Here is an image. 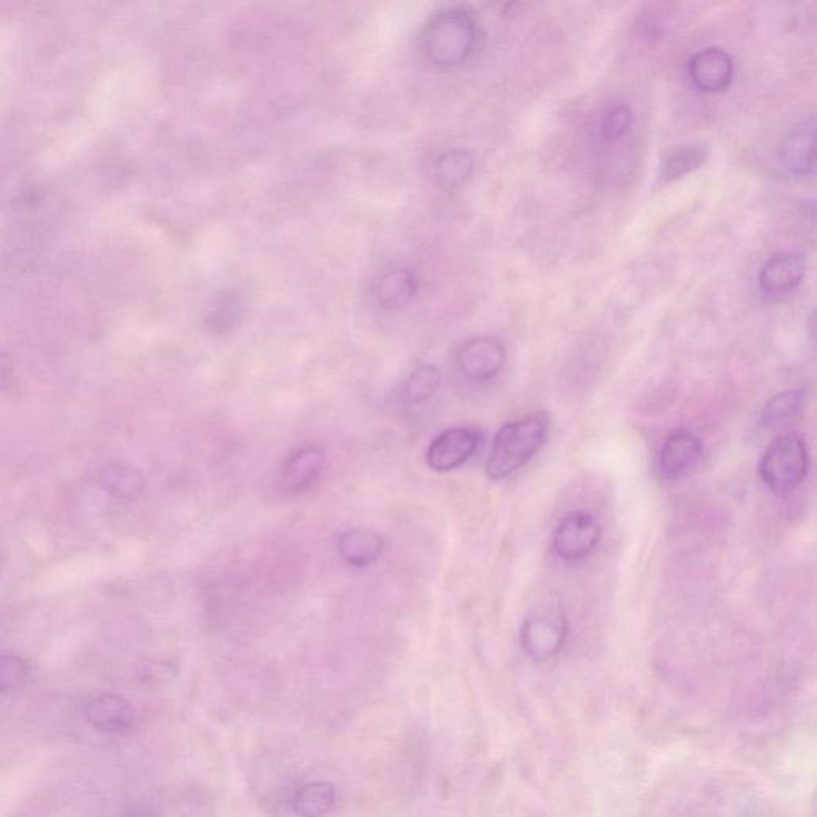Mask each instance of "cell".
<instances>
[{
    "instance_id": "1",
    "label": "cell",
    "mask_w": 817,
    "mask_h": 817,
    "mask_svg": "<svg viewBox=\"0 0 817 817\" xmlns=\"http://www.w3.org/2000/svg\"><path fill=\"white\" fill-rule=\"evenodd\" d=\"M478 24L470 10L450 7L435 14L421 34V50L439 68L464 64L475 49Z\"/></svg>"
},
{
    "instance_id": "2",
    "label": "cell",
    "mask_w": 817,
    "mask_h": 817,
    "mask_svg": "<svg viewBox=\"0 0 817 817\" xmlns=\"http://www.w3.org/2000/svg\"><path fill=\"white\" fill-rule=\"evenodd\" d=\"M546 436L548 419L540 414L504 425L490 447L487 476L498 481L520 470L545 445Z\"/></svg>"
},
{
    "instance_id": "3",
    "label": "cell",
    "mask_w": 817,
    "mask_h": 817,
    "mask_svg": "<svg viewBox=\"0 0 817 817\" xmlns=\"http://www.w3.org/2000/svg\"><path fill=\"white\" fill-rule=\"evenodd\" d=\"M809 468V454L801 436H779L761 456L758 472L775 496L793 494L804 484Z\"/></svg>"
},
{
    "instance_id": "4",
    "label": "cell",
    "mask_w": 817,
    "mask_h": 817,
    "mask_svg": "<svg viewBox=\"0 0 817 817\" xmlns=\"http://www.w3.org/2000/svg\"><path fill=\"white\" fill-rule=\"evenodd\" d=\"M567 637V622L562 611L538 614L524 621L520 642L526 654L535 661H546L556 657Z\"/></svg>"
},
{
    "instance_id": "5",
    "label": "cell",
    "mask_w": 817,
    "mask_h": 817,
    "mask_svg": "<svg viewBox=\"0 0 817 817\" xmlns=\"http://www.w3.org/2000/svg\"><path fill=\"white\" fill-rule=\"evenodd\" d=\"M600 540V524L595 516L585 511H575L560 520L552 548L560 559L575 562L591 555Z\"/></svg>"
},
{
    "instance_id": "6",
    "label": "cell",
    "mask_w": 817,
    "mask_h": 817,
    "mask_svg": "<svg viewBox=\"0 0 817 817\" xmlns=\"http://www.w3.org/2000/svg\"><path fill=\"white\" fill-rule=\"evenodd\" d=\"M457 368L471 382H487L504 369L507 350L496 337H476L457 351Z\"/></svg>"
},
{
    "instance_id": "7",
    "label": "cell",
    "mask_w": 817,
    "mask_h": 817,
    "mask_svg": "<svg viewBox=\"0 0 817 817\" xmlns=\"http://www.w3.org/2000/svg\"><path fill=\"white\" fill-rule=\"evenodd\" d=\"M705 447L701 439L691 431L679 430L670 434L659 447L657 472L662 481H677L687 475L701 460Z\"/></svg>"
},
{
    "instance_id": "8",
    "label": "cell",
    "mask_w": 817,
    "mask_h": 817,
    "mask_svg": "<svg viewBox=\"0 0 817 817\" xmlns=\"http://www.w3.org/2000/svg\"><path fill=\"white\" fill-rule=\"evenodd\" d=\"M479 435L470 428H449L436 436L427 450V464L431 470L447 472L457 470L475 456Z\"/></svg>"
},
{
    "instance_id": "9",
    "label": "cell",
    "mask_w": 817,
    "mask_h": 817,
    "mask_svg": "<svg viewBox=\"0 0 817 817\" xmlns=\"http://www.w3.org/2000/svg\"><path fill=\"white\" fill-rule=\"evenodd\" d=\"M735 62L728 51L710 47L695 53L688 62V76L699 91L724 93L731 86Z\"/></svg>"
},
{
    "instance_id": "10",
    "label": "cell",
    "mask_w": 817,
    "mask_h": 817,
    "mask_svg": "<svg viewBox=\"0 0 817 817\" xmlns=\"http://www.w3.org/2000/svg\"><path fill=\"white\" fill-rule=\"evenodd\" d=\"M815 138L816 120L815 117H809L808 120L793 128L780 141L779 160L790 175L798 176V178L815 175Z\"/></svg>"
},
{
    "instance_id": "11",
    "label": "cell",
    "mask_w": 817,
    "mask_h": 817,
    "mask_svg": "<svg viewBox=\"0 0 817 817\" xmlns=\"http://www.w3.org/2000/svg\"><path fill=\"white\" fill-rule=\"evenodd\" d=\"M86 716L91 727L106 735L127 733L137 718L130 701L113 694H102L91 699L86 707Z\"/></svg>"
},
{
    "instance_id": "12",
    "label": "cell",
    "mask_w": 817,
    "mask_h": 817,
    "mask_svg": "<svg viewBox=\"0 0 817 817\" xmlns=\"http://www.w3.org/2000/svg\"><path fill=\"white\" fill-rule=\"evenodd\" d=\"M805 277L804 260L795 255L771 256L758 272V286L767 295H787L801 283Z\"/></svg>"
},
{
    "instance_id": "13",
    "label": "cell",
    "mask_w": 817,
    "mask_h": 817,
    "mask_svg": "<svg viewBox=\"0 0 817 817\" xmlns=\"http://www.w3.org/2000/svg\"><path fill=\"white\" fill-rule=\"evenodd\" d=\"M326 465V454L320 447H306L292 454L281 470V484L288 492H302L317 481Z\"/></svg>"
},
{
    "instance_id": "14",
    "label": "cell",
    "mask_w": 817,
    "mask_h": 817,
    "mask_svg": "<svg viewBox=\"0 0 817 817\" xmlns=\"http://www.w3.org/2000/svg\"><path fill=\"white\" fill-rule=\"evenodd\" d=\"M382 535L371 529H351L339 537V552L348 566L366 569L382 556Z\"/></svg>"
},
{
    "instance_id": "15",
    "label": "cell",
    "mask_w": 817,
    "mask_h": 817,
    "mask_svg": "<svg viewBox=\"0 0 817 817\" xmlns=\"http://www.w3.org/2000/svg\"><path fill=\"white\" fill-rule=\"evenodd\" d=\"M100 486L108 496L117 500L134 501L145 494L146 478L133 465L117 461L102 468Z\"/></svg>"
},
{
    "instance_id": "16",
    "label": "cell",
    "mask_w": 817,
    "mask_h": 817,
    "mask_svg": "<svg viewBox=\"0 0 817 817\" xmlns=\"http://www.w3.org/2000/svg\"><path fill=\"white\" fill-rule=\"evenodd\" d=\"M247 313V300L241 298L237 291H223L212 299L205 318L211 331L227 335L245 321Z\"/></svg>"
},
{
    "instance_id": "17",
    "label": "cell",
    "mask_w": 817,
    "mask_h": 817,
    "mask_svg": "<svg viewBox=\"0 0 817 817\" xmlns=\"http://www.w3.org/2000/svg\"><path fill=\"white\" fill-rule=\"evenodd\" d=\"M416 277L409 270H393L377 286V302L385 310H399L416 298Z\"/></svg>"
},
{
    "instance_id": "18",
    "label": "cell",
    "mask_w": 817,
    "mask_h": 817,
    "mask_svg": "<svg viewBox=\"0 0 817 817\" xmlns=\"http://www.w3.org/2000/svg\"><path fill=\"white\" fill-rule=\"evenodd\" d=\"M336 801V787L326 780H315L300 787L292 798V811L299 817L328 815Z\"/></svg>"
},
{
    "instance_id": "19",
    "label": "cell",
    "mask_w": 817,
    "mask_h": 817,
    "mask_svg": "<svg viewBox=\"0 0 817 817\" xmlns=\"http://www.w3.org/2000/svg\"><path fill=\"white\" fill-rule=\"evenodd\" d=\"M707 157H709V149L705 145H688L672 149L661 161V170H659L661 178L665 181H677L701 168Z\"/></svg>"
},
{
    "instance_id": "20",
    "label": "cell",
    "mask_w": 817,
    "mask_h": 817,
    "mask_svg": "<svg viewBox=\"0 0 817 817\" xmlns=\"http://www.w3.org/2000/svg\"><path fill=\"white\" fill-rule=\"evenodd\" d=\"M472 157L465 150L447 152L436 163V179L446 190H457L470 181L472 175Z\"/></svg>"
},
{
    "instance_id": "21",
    "label": "cell",
    "mask_w": 817,
    "mask_h": 817,
    "mask_svg": "<svg viewBox=\"0 0 817 817\" xmlns=\"http://www.w3.org/2000/svg\"><path fill=\"white\" fill-rule=\"evenodd\" d=\"M441 382V371L436 366H421L410 373L409 379L402 385V401L409 406L421 405L434 397Z\"/></svg>"
},
{
    "instance_id": "22",
    "label": "cell",
    "mask_w": 817,
    "mask_h": 817,
    "mask_svg": "<svg viewBox=\"0 0 817 817\" xmlns=\"http://www.w3.org/2000/svg\"><path fill=\"white\" fill-rule=\"evenodd\" d=\"M806 393L804 390H787L769 399L761 410L760 425L764 428H773L776 425L793 419L804 409Z\"/></svg>"
},
{
    "instance_id": "23",
    "label": "cell",
    "mask_w": 817,
    "mask_h": 817,
    "mask_svg": "<svg viewBox=\"0 0 817 817\" xmlns=\"http://www.w3.org/2000/svg\"><path fill=\"white\" fill-rule=\"evenodd\" d=\"M632 120L634 116L629 106H614L604 113L602 122H600V133L608 141H617L631 130Z\"/></svg>"
},
{
    "instance_id": "24",
    "label": "cell",
    "mask_w": 817,
    "mask_h": 817,
    "mask_svg": "<svg viewBox=\"0 0 817 817\" xmlns=\"http://www.w3.org/2000/svg\"><path fill=\"white\" fill-rule=\"evenodd\" d=\"M28 668L26 662L17 655H2L0 657V691H10L20 687L26 679Z\"/></svg>"
},
{
    "instance_id": "25",
    "label": "cell",
    "mask_w": 817,
    "mask_h": 817,
    "mask_svg": "<svg viewBox=\"0 0 817 817\" xmlns=\"http://www.w3.org/2000/svg\"><path fill=\"white\" fill-rule=\"evenodd\" d=\"M142 676L150 681H167L176 676V668L170 662H150L142 669Z\"/></svg>"
},
{
    "instance_id": "26",
    "label": "cell",
    "mask_w": 817,
    "mask_h": 817,
    "mask_svg": "<svg viewBox=\"0 0 817 817\" xmlns=\"http://www.w3.org/2000/svg\"><path fill=\"white\" fill-rule=\"evenodd\" d=\"M124 817H159V813L152 808V806L142 805L134 806V808L128 809Z\"/></svg>"
},
{
    "instance_id": "27",
    "label": "cell",
    "mask_w": 817,
    "mask_h": 817,
    "mask_svg": "<svg viewBox=\"0 0 817 817\" xmlns=\"http://www.w3.org/2000/svg\"><path fill=\"white\" fill-rule=\"evenodd\" d=\"M6 372H7L6 362H3V358L0 357V379H2L3 376H6Z\"/></svg>"
}]
</instances>
